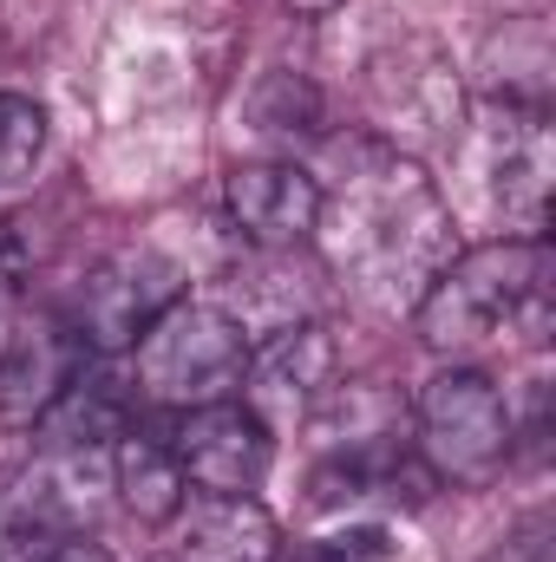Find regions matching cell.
Wrapping results in <instances>:
<instances>
[{
    "label": "cell",
    "instance_id": "21",
    "mask_svg": "<svg viewBox=\"0 0 556 562\" xmlns=\"http://www.w3.org/2000/svg\"><path fill=\"white\" fill-rule=\"evenodd\" d=\"M485 562H551V517H524Z\"/></svg>",
    "mask_w": 556,
    "mask_h": 562
},
{
    "label": "cell",
    "instance_id": "17",
    "mask_svg": "<svg viewBox=\"0 0 556 562\" xmlns=\"http://www.w3.org/2000/svg\"><path fill=\"white\" fill-rule=\"evenodd\" d=\"M112 497L125 517H138L151 530H164L184 504H190V484H184V464L170 451V438H151V431H125L112 445Z\"/></svg>",
    "mask_w": 556,
    "mask_h": 562
},
{
    "label": "cell",
    "instance_id": "10",
    "mask_svg": "<svg viewBox=\"0 0 556 562\" xmlns=\"http://www.w3.org/2000/svg\"><path fill=\"white\" fill-rule=\"evenodd\" d=\"M86 360H92V347L79 340V327L59 307L26 314L0 347V425L33 431L53 413V400L86 373Z\"/></svg>",
    "mask_w": 556,
    "mask_h": 562
},
{
    "label": "cell",
    "instance_id": "15",
    "mask_svg": "<svg viewBox=\"0 0 556 562\" xmlns=\"http://www.w3.org/2000/svg\"><path fill=\"white\" fill-rule=\"evenodd\" d=\"M132 400L138 393L112 367L86 360V373L53 400V413L33 425V438H40V451H112L132 431Z\"/></svg>",
    "mask_w": 556,
    "mask_h": 562
},
{
    "label": "cell",
    "instance_id": "12",
    "mask_svg": "<svg viewBox=\"0 0 556 562\" xmlns=\"http://www.w3.org/2000/svg\"><path fill=\"white\" fill-rule=\"evenodd\" d=\"M223 210L249 249H308L321 223V183L294 157L236 164L223 177Z\"/></svg>",
    "mask_w": 556,
    "mask_h": 562
},
{
    "label": "cell",
    "instance_id": "6",
    "mask_svg": "<svg viewBox=\"0 0 556 562\" xmlns=\"http://www.w3.org/2000/svg\"><path fill=\"white\" fill-rule=\"evenodd\" d=\"M170 301H184V276H177V262H164L157 249H125V256L99 262L92 276L79 281L66 321H73L79 340L105 360V353L138 347V334L170 307Z\"/></svg>",
    "mask_w": 556,
    "mask_h": 562
},
{
    "label": "cell",
    "instance_id": "8",
    "mask_svg": "<svg viewBox=\"0 0 556 562\" xmlns=\"http://www.w3.org/2000/svg\"><path fill=\"white\" fill-rule=\"evenodd\" d=\"M432 471L419 464L413 438H400L393 425L387 431H360L347 445H334L314 477H308V497L314 510H419L432 497Z\"/></svg>",
    "mask_w": 556,
    "mask_h": 562
},
{
    "label": "cell",
    "instance_id": "22",
    "mask_svg": "<svg viewBox=\"0 0 556 562\" xmlns=\"http://www.w3.org/2000/svg\"><path fill=\"white\" fill-rule=\"evenodd\" d=\"M53 543H59V537H46V530H20V524H7V530H0V562H46L53 557Z\"/></svg>",
    "mask_w": 556,
    "mask_h": 562
},
{
    "label": "cell",
    "instance_id": "18",
    "mask_svg": "<svg viewBox=\"0 0 556 562\" xmlns=\"http://www.w3.org/2000/svg\"><path fill=\"white\" fill-rule=\"evenodd\" d=\"M256 132H269L281 144H301V138H321V99L301 86V79H269L249 105Z\"/></svg>",
    "mask_w": 556,
    "mask_h": 562
},
{
    "label": "cell",
    "instance_id": "7",
    "mask_svg": "<svg viewBox=\"0 0 556 562\" xmlns=\"http://www.w3.org/2000/svg\"><path fill=\"white\" fill-rule=\"evenodd\" d=\"M184 484L203 497H256L276 471V431L256 419L243 400H216L197 413H177V438H170Z\"/></svg>",
    "mask_w": 556,
    "mask_h": 562
},
{
    "label": "cell",
    "instance_id": "1",
    "mask_svg": "<svg viewBox=\"0 0 556 562\" xmlns=\"http://www.w3.org/2000/svg\"><path fill=\"white\" fill-rule=\"evenodd\" d=\"M314 243L327 249V281L354 288L380 314H413L432 276L458 256L452 243V203L425 177L419 157H400L387 144H360L347 157L341 190H321Z\"/></svg>",
    "mask_w": 556,
    "mask_h": 562
},
{
    "label": "cell",
    "instance_id": "11",
    "mask_svg": "<svg viewBox=\"0 0 556 562\" xmlns=\"http://www.w3.org/2000/svg\"><path fill=\"white\" fill-rule=\"evenodd\" d=\"M112 491V451H40L0 497V524L46 530V537H86Z\"/></svg>",
    "mask_w": 556,
    "mask_h": 562
},
{
    "label": "cell",
    "instance_id": "2",
    "mask_svg": "<svg viewBox=\"0 0 556 562\" xmlns=\"http://www.w3.org/2000/svg\"><path fill=\"white\" fill-rule=\"evenodd\" d=\"M419 340L452 367H471L485 347H544L556 327V262L544 243L504 236L452 256L413 307Z\"/></svg>",
    "mask_w": 556,
    "mask_h": 562
},
{
    "label": "cell",
    "instance_id": "3",
    "mask_svg": "<svg viewBox=\"0 0 556 562\" xmlns=\"http://www.w3.org/2000/svg\"><path fill=\"white\" fill-rule=\"evenodd\" d=\"M132 393L164 406V413H197L216 400L243 393L249 373V340L236 334V321L216 301H170L132 347Z\"/></svg>",
    "mask_w": 556,
    "mask_h": 562
},
{
    "label": "cell",
    "instance_id": "14",
    "mask_svg": "<svg viewBox=\"0 0 556 562\" xmlns=\"http://www.w3.org/2000/svg\"><path fill=\"white\" fill-rule=\"evenodd\" d=\"M170 562H276L281 524L256 497H197L170 524Z\"/></svg>",
    "mask_w": 556,
    "mask_h": 562
},
{
    "label": "cell",
    "instance_id": "19",
    "mask_svg": "<svg viewBox=\"0 0 556 562\" xmlns=\"http://www.w3.org/2000/svg\"><path fill=\"white\" fill-rule=\"evenodd\" d=\"M40 150H46V112L26 92H0V183L33 177Z\"/></svg>",
    "mask_w": 556,
    "mask_h": 562
},
{
    "label": "cell",
    "instance_id": "9",
    "mask_svg": "<svg viewBox=\"0 0 556 562\" xmlns=\"http://www.w3.org/2000/svg\"><path fill=\"white\" fill-rule=\"evenodd\" d=\"M334 393H341V347H334L327 321H301L276 340L249 347V373H243L236 400L276 431V425L314 419Z\"/></svg>",
    "mask_w": 556,
    "mask_h": 562
},
{
    "label": "cell",
    "instance_id": "23",
    "mask_svg": "<svg viewBox=\"0 0 556 562\" xmlns=\"http://www.w3.org/2000/svg\"><path fill=\"white\" fill-rule=\"evenodd\" d=\"M46 562H119V557H112L105 543H92V537H59Z\"/></svg>",
    "mask_w": 556,
    "mask_h": 562
},
{
    "label": "cell",
    "instance_id": "4",
    "mask_svg": "<svg viewBox=\"0 0 556 562\" xmlns=\"http://www.w3.org/2000/svg\"><path fill=\"white\" fill-rule=\"evenodd\" d=\"M413 451L432 484L485 491L518 458V419L485 367H445L413 400Z\"/></svg>",
    "mask_w": 556,
    "mask_h": 562
},
{
    "label": "cell",
    "instance_id": "16",
    "mask_svg": "<svg viewBox=\"0 0 556 562\" xmlns=\"http://www.w3.org/2000/svg\"><path fill=\"white\" fill-rule=\"evenodd\" d=\"M551 132H544V112L537 105H518L504 112V138H498V210L518 236L544 243V223H551Z\"/></svg>",
    "mask_w": 556,
    "mask_h": 562
},
{
    "label": "cell",
    "instance_id": "20",
    "mask_svg": "<svg viewBox=\"0 0 556 562\" xmlns=\"http://www.w3.org/2000/svg\"><path fill=\"white\" fill-rule=\"evenodd\" d=\"M301 562H393V537H387L380 524H354V530H341V537L308 543Z\"/></svg>",
    "mask_w": 556,
    "mask_h": 562
},
{
    "label": "cell",
    "instance_id": "24",
    "mask_svg": "<svg viewBox=\"0 0 556 562\" xmlns=\"http://www.w3.org/2000/svg\"><path fill=\"white\" fill-rule=\"evenodd\" d=\"M294 13H334V7H347V0H288Z\"/></svg>",
    "mask_w": 556,
    "mask_h": 562
},
{
    "label": "cell",
    "instance_id": "5",
    "mask_svg": "<svg viewBox=\"0 0 556 562\" xmlns=\"http://www.w3.org/2000/svg\"><path fill=\"white\" fill-rule=\"evenodd\" d=\"M367 112H374V138L400 157H419L425 144H445L458 132L465 92L452 59L432 40H400L387 53H374L367 66Z\"/></svg>",
    "mask_w": 556,
    "mask_h": 562
},
{
    "label": "cell",
    "instance_id": "13",
    "mask_svg": "<svg viewBox=\"0 0 556 562\" xmlns=\"http://www.w3.org/2000/svg\"><path fill=\"white\" fill-rule=\"evenodd\" d=\"M327 269L321 262H301V249H256V262L230 269L223 276V314L236 321V334L249 347L276 340L301 321H321V301H327Z\"/></svg>",
    "mask_w": 556,
    "mask_h": 562
}]
</instances>
